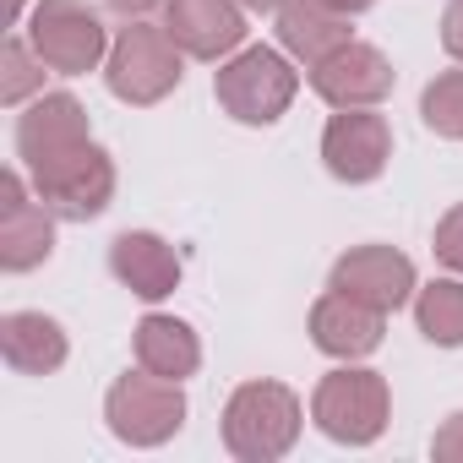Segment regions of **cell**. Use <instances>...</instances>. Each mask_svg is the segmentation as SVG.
Returning <instances> with one entry per match:
<instances>
[{
	"instance_id": "obj_26",
	"label": "cell",
	"mask_w": 463,
	"mask_h": 463,
	"mask_svg": "<svg viewBox=\"0 0 463 463\" xmlns=\"http://www.w3.org/2000/svg\"><path fill=\"white\" fill-rule=\"evenodd\" d=\"M322 6H333V12H349V17H354V12H365V6H371V0H322Z\"/></svg>"
},
{
	"instance_id": "obj_22",
	"label": "cell",
	"mask_w": 463,
	"mask_h": 463,
	"mask_svg": "<svg viewBox=\"0 0 463 463\" xmlns=\"http://www.w3.org/2000/svg\"><path fill=\"white\" fill-rule=\"evenodd\" d=\"M436 257H441L452 273H463V202L436 223Z\"/></svg>"
},
{
	"instance_id": "obj_19",
	"label": "cell",
	"mask_w": 463,
	"mask_h": 463,
	"mask_svg": "<svg viewBox=\"0 0 463 463\" xmlns=\"http://www.w3.org/2000/svg\"><path fill=\"white\" fill-rule=\"evenodd\" d=\"M414 322H420V333H425L430 344L458 349V344H463V284L441 279V284L420 289V300H414Z\"/></svg>"
},
{
	"instance_id": "obj_11",
	"label": "cell",
	"mask_w": 463,
	"mask_h": 463,
	"mask_svg": "<svg viewBox=\"0 0 463 463\" xmlns=\"http://www.w3.org/2000/svg\"><path fill=\"white\" fill-rule=\"evenodd\" d=\"M333 289L376 311H398L414 295V262L392 246H354L349 257L333 262Z\"/></svg>"
},
{
	"instance_id": "obj_8",
	"label": "cell",
	"mask_w": 463,
	"mask_h": 463,
	"mask_svg": "<svg viewBox=\"0 0 463 463\" xmlns=\"http://www.w3.org/2000/svg\"><path fill=\"white\" fill-rule=\"evenodd\" d=\"M55 251V213L28 196L23 175H0V262L6 273H28Z\"/></svg>"
},
{
	"instance_id": "obj_1",
	"label": "cell",
	"mask_w": 463,
	"mask_h": 463,
	"mask_svg": "<svg viewBox=\"0 0 463 463\" xmlns=\"http://www.w3.org/2000/svg\"><path fill=\"white\" fill-rule=\"evenodd\" d=\"M300 436V398L284 382H246L223 409V447L246 463H273Z\"/></svg>"
},
{
	"instance_id": "obj_18",
	"label": "cell",
	"mask_w": 463,
	"mask_h": 463,
	"mask_svg": "<svg viewBox=\"0 0 463 463\" xmlns=\"http://www.w3.org/2000/svg\"><path fill=\"white\" fill-rule=\"evenodd\" d=\"M137 365L169 382H185L202 365V344L180 317H142L137 322Z\"/></svg>"
},
{
	"instance_id": "obj_14",
	"label": "cell",
	"mask_w": 463,
	"mask_h": 463,
	"mask_svg": "<svg viewBox=\"0 0 463 463\" xmlns=\"http://www.w3.org/2000/svg\"><path fill=\"white\" fill-rule=\"evenodd\" d=\"M82 142H93L88 137V109L71 93H44L17 120V153L28 158V169L44 164V158H55V153H71Z\"/></svg>"
},
{
	"instance_id": "obj_28",
	"label": "cell",
	"mask_w": 463,
	"mask_h": 463,
	"mask_svg": "<svg viewBox=\"0 0 463 463\" xmlns=\"http://www.w3.org/2000/svg\"><path fill=\"white\" fill-rule=\"evenodd\" d=\"M6 12H12V23H17V17H23V0H6Z\"/></svg>"
},
{
	"instance_id": "obj_6",
	"label": "cell",
	"mask_w": 463,
	"mask_h": 463,
	"mask_svg": "<svg viewBox=\"0 0 463 463\" xmlns=\"http://www.w3.org/2000/svg\"><path fill=\"white\" fill-rule=\"evenodd\" d=\"M28 33H33V50L44 55V66L61 71V77H82L109 55L104 23L82 0H39Z\"/></svg>"
},
{
	"instance_id": "obj_25",
	"label": "cell",
	"mask_w": 463,
	"mask_h": 463,
	"mask_svg": "<svg viewBox=\"0 0 463 463\" xmlns=\"http://www.w3.org/2000/svg\"><path fill=\"white\" fill-rule=\"evenodd\" d=\"M153 6H164V0H109V12H120L126 23H137V17H147Z\"/></svg>"
},
{
	"instance_id": "obj_23",
	"label": "cell",
	"mask_w": 463,
	"mask_h": 463,
	"mask_svg": "<svg viewBox=\"0 0 463 463\" xmlns=\"http://www.w3.org/2000/svg\"><path fill=\"white\" fill-rule=\"evenodd\" d=\"M430 452H436L441 463H463V414H452V420H447V425L436 430Z\"/></svg>"
},
{
	"instance_id": "obj_15",
	"label": "cell",
	"mask_w": 463,
	"mask_h": 463,
	"mask_svg": "<svg viewBox=\"0 0 463 463\" xmlns=\"http://www.w3.org/2000/svg\"><path fill=\"white\" fill-rule=\"evenodd\" d=\"M382 317H387V311H376V306L349 300V295L333 289V295H322L317 311H311V338H317L322 354L360 360V354H371V349L382 344Z\"/></svg>"
},
{
	"instance_id": "obj_7",
	"label": "cell",
	"mask_w": 463,
	"mask_h": 463,
	"mask_svg": "<svg viewBox=\"0 0 463 463\" xmlns=\"http://www.w3.org/2000/svg\"><path fill=\"white\" fill-rule=\"evenodd\" d=\"M311 420L349 447H365L387 430V382L376 371H333L311 398Z\"/></svg>"
},
{
	"instance_id": "obj_12",
	"label": "cell",
	"mask_w": 463,
	"mask_h": 463,
	"mask_svg": "<svg viewBox=\"0 0 463 463\" xmlns=\"http://www.w3.org/2000/svg\"><path fill=\"white\" fill-rule=\"evenodd\" d=\"M164 33L185 55L218 61L246 39V17H241V0H164Z\"/></svg>"
},
{
	"instance_id": "obj_2",
	"label": "cell",
	"mask_w": 463,
	"mask_h": 463,
	"mask_svg": "<svg viewBox=\"0 0 463 463\" xmlns=\"http://www.w3.org/2000/svg\"><path fill=\"white\" fill-rule=\"evenodd\" d=\"M295 88L300 77L289 71V61L279 50H241L218 77H213V93L218 104L235 115L241 126H273L289 104H295Z\"/></svg>"
},
{
	"instance_id": "obj_13",
	"label": "cell",
	"mask_w": 463,
	"mask_h": 463,
	"mask_svg": "<svg viewBox=\"0 0 463 463\" xmlns=\"http://www.w3.org/2000/svg\"><path fill=\"white\" fill-rule=\"evenodd\" d=\"M109 273L137 300H164L180 284V257H175V246L164 235H153V229H126V235H115V246H109Z\"/></svg>"
},
{
	"instance_id": "obj_3",
	"label": "cell",
	"mask_w": 463,
	"mask_h": 463,
	"mask_svg": "<svg viewBox=\"0 0 463 463\" xmlns=\"http://www.w3.org/2000/svg\"><path fill=\"white\" fill-rule=\"evenodd\" d=\"M180 44L164 33V28H153V23H131V28H120V39L109 44V66H104V77H109V93L115 99H126V104H158L164 93H175V82H180Z\"/></svg>"
},
{
	"instance_id": "obj_24",
	"label": "cell",
	"mask_w": 463,
	"mask_h": 463,
	"mask_svg": "<svg viewBox=\"0 0 463 463\" xmlns=\"http://www.w3.org/2000/svg\"><path fill=\"white\" fill-rule=\"evenodd\" d=\"M441 44H447L452 61H463V0H452L447 17H441Z\"/></svg>"
},
{
	"instance_id": "obj_27",
	"label": "cell",
	"mask_w": 463,
	"mask_h": 463,
	"mask_svg": "<svg viewBox=\"0 0 463 463\" xmlns=\"http://www.w3.org/2000/svg\"><path fill=\"white\" fill-rule=\"evenodd\" d=\"M241 6H251V12H279L284 0H241Z\"/></svg>"
},
{
	"instance_id": "obj_4",
	"label": "cell",
	"mask_w": 463,
	"mask_h": 463,
	"mask_svg": "<svg viewBox=\"0 0 463 463\" xmlns=\"http://www.w3.org/2000/svg\"><path fill=\"white\" fill-rule=\"evenodd\" d=\"M33 191L39 202L55 213V218H71V223H88L109 207L115 196V164L104 147L82 142L71 153H55L44 164H33Z\"/></svg>"
},
{
	"instance_id": "obj_16",
	"label": "cell",
	"mask_w": 463,
	"mask_h": 463,
	"mask_svg": "<svg viewBox=\"0 0 463 463\" xmlns=\"http://www.w3.org/2000/svg\"><path fill=\"white\" fill-rule=\"evenodd\" d=\"M0 354L23 376H50L66 365V333L44 311H12L0 317Z\"/></svg>"
},
{
	"instance_id": "obj_17",
	"label": "cell",
	"mask_w": 463,
	"mask_h": 463,
	"mask_svg": "<svg viewBox=\"0 0 463 463\" xmlns=\"http://www.w3.org/2000/svg\"><path fill=\"white\" fill-rule=\"evenodd\" d=\"M279 44L295 61L317 66V61H327L333 50L349 44V12H333L322 0H284L279 6Z\"/></svg>"
},
{
	"instance_id": "obj_21",
	"label": "cell",
	"mask_w": 463,
	"mask_h": 463,
	"mask_svg": "<svg viewBox=\"0 0 463 463\" xmlns=\"http://www.w3.org/2000/svg\"><path fill=\"white\" fill-rule=\"evenodd\" d=\"M420 115L436 137H463V71H441L425 99H420Z\"/></svg>"
},
{
	"instance_id": "obj_10",
	"label": "cell",
	"mask_w": 463,
	"mask_h": 463,
	"mask_svg": "<svg viewBox=\"0 0 463 463\" xmlns=\"http://www.w3.org/2000/svg\"><path fill=\"white\" fill-rule=\"evenodd\" d=\"M322 158H327V169H333L338 180L365 185V180H376V175L387 169V158H392V126H387L382 115H371V109H344V115H333L327 131H322Z\"/></svg>"
},
{
	"instance_id": "obj_5",
	"label": "cell",
	"mask_w": 463,
	"mask_h": 463,
	"mask_svg": "<svg viewBox=\"0 0 463 463\" xmlns=\"http://www.w3.org/2000/svg\"><path fill=\"white\" fill-rule=\"evenodd\" d=\"M104 420L120 441L131 447H158L169 441L180 425H185V392L180 382L169 376H153V371H137V376H120L104 398Z\"/></svg>"
},
{
	"instance_id": "obj_20",
	"label": "cell",
	"mask_w": 463,
	"mask_h": 463,
	"mask_svg": "<svg viewBox=\"0 0 463 463\" xmlns=\"http://www.w3.org/2000/svg\"><path fill=\"white\" fill-rule=\"evenodd\" d=\"M39 88H44V55L28 50L23 39H6V50H0V104H23Z\"/></svg>"
},
{
	"instance_id": "obj_9",
	"label": "cell",
	"mask_w": 463,
	"mask_h": 463,
	"mask_svg": "<svg viewBox=\"0 0 463 463\" xmlns=\"http://www.w3.org/2000/svg\"><path fill=\"white\" fill-rule=\"evenodd\" d=\"M311 88L333 104V109H371L392 93V61L371 44H344L327 61L311 66Z\"/></svg>"
}]
</instances>
